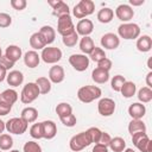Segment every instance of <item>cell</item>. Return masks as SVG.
Masks as SVG:
<instances>
[{
	"label": "cell",
	"instance_id": "cell-15",
	"mask_svg": "<svg viewBox=\"0 0 152 152\" xmlns=\"http://www.w3.org/2000/svg\"><path fill=\"white\" fill-rule=\"evenodd\" d=\"M49 5L52 7V10H53V12H52V13H53V15H56L57 18L70 14L69 6H68L64 1H62V0H57V1H49Z\"/></svg>",
	"mask_w": 152,
	"mask_h": 152
},
{
	"label": "cell",
	"instance_id": "cell-52",
	"mask_svg": "<svg viewBox=\"0 0 152 152\" xmlns=\"http://www.w3.org/2000/svg\"><path fill=\"white\" fill-rule=\"evenodd\" d=\"M146 84L148 88H152V71H150L146 75Z\"/></svg>",
	"mask_w": 152,
	"mask_h": 152
},
{
	"label": "cell",
	"instance_id": "cell-26",
	"mask_svg": "<svg viewBox=\"0 0 152 152\" xmlns=\"http://www.w3.org/2000/svg\"><path fill=\"white\" fill-rule=\"evenodd\" d=\"M21 55H23V51H21V49L18 46V45H8L7 48H6V51H5V56L7 57V58H10L12 62H17V61H19V58L21 57Z\"/></svg>",
	"mask_w": 152,
	"mask_h": 152
},
{
	"label": "cell",
	"instance_id": "cell-2",
	"mask_svg": "<svg viewBox=\"0 0 152 152\" xmlns=\"http://www.w3.org/2000/svg\"><path fill=\"white\" fill-rule=\"evenodd\" d=\"M118 37L124 39H137L140 36V27L138 24L134 23H124L118 27Z\"/></svg>",
	"mask_w": 152,
	"mask_h": 152
},
{
	"label": "cell",
	"instance_id": "cell-1",
	"mask_svg": "<svg viewBox=\"0 0 152 152\" xmlns=\"http://www.w3.org/2000/svg\"><path fill=\"white\" fill-rule=\"evenodd\" d=\"M102 91L96 86H84L81 87L77 91V97L83 103H90L96 99H100Z\"/></svg>",
	"mask_w": 152,
	"mask_h": 152
},
{
	"label": "cell",
	"instance_id": "cell-30",
	"mask_svg": "<svg viewBox=\"0 0 152 152\" xmlns=\"http://www.w3.org/2000/svg\"><path fill=\"white\" fill-rule=\"evenodd\" d=\"M120 91H121V94H122L124 97L129 99V97H132V96L135 94V91H137V86H135L134 82L126 81V82L124 83V86L121 87V90H120Z\"/></svg>",
	"mask_w": 152,
	"mask_h": 152
},
{
	"label": "cell",
	"instance_id": "cell-47",
	"mask_svg": "<svg viewBox=\"0 0 152 152\" xmlns=\"http://www.w3.org/2000/svg\"><path fill=\"white\" fill-rule=\"evenodd\" d=\"M0 65L4 66L6 70H10V69H12V68L14 66V62H12L10 58H7V57L4 55V56L0 57Z\"/></svg>",
	"mask_w": 152,
	"mask_h": 152
},
{
	"label": "cell",
	"instance_id": "cell-18",
	"mask_svg": "<svg viewBox=\"0 0 152 152\" xmlns=\"http://www.w3.org/2000/svg\"><path fill=\"white\" fill-rule=\"evenodd\" d=\"M145 113H146V107L140 102H134L128 107V114L132 119H141L144 118Z\"/></svg>",
	"mask_w": 152,
	"mask_h": 152
},
{
	"label": "cell",
	"instance_id": "cell-54",
	"mask_svg": "<svg viewBox=\"0 0 152 152\" xmlns=\"http://www.w3.org/2000/svg\"><path fill=\"white\" fill-rule=\"evenodd\" d=\"M5 129H6V124L2 120H0V134H2Z\"/></svg>",
	"mask_w": 152,
	"mask_h": 152
},
{
	"label": "cell",
	"instance_id": "cell-36",
	"mask_svg": "<svg viewBox=\"0 0 152 152\" xmlns=\"http://www.w3.org/2000/svg\"><path fill=\"white\" fill-rule=\"evenodd\" d=\"M13 146V139L10 134H0V150L1 151H8Z\"/></svg>",
	"mask_w": 152,
	"mask_h": 152
},
{
	"label": "cell",
	"instance_id": "cell-44",
	"mask_svg": "<svg viewBox=\"0 0 152 152\" xmlns=\"http://www.w3.org/2000/svg\"><path fill=\"white\" fill-rule=\"evenodd\" d=\"M12 24V18L7 13H0V27L5 28Z\"/></svg>",
	"mask_w": 152,
	"mask_h": 152
},
{
	"label": "cell",
	"instance_id": "cell-29",
	"mask_svg": "<svg viewBox=\"0 0 152 152\" xmlns=\"http://www.w3.org/2000/svg\"><path fill=\"white\" fill-rule=\"evenodd\" d=\"M95 44L94 40L88 36V37H82L80 40V50L83 52V55H90V52L94 50Z\"/></svg>",
	"mask_w": 152,
	"mask_h": 152
},
{
	"label": "cell",
	"instance_id": "cell-19",
	"mask_svg": "<svg viewBox=\"0 0 152 152\" xmlns=\"http://www.w3.org/2000/svg\"><path fill=\"white\" fill-rule=\"evenodd\" d=\"M39 62H40V56L34 50H30L24 55V63L26 66H28L31 69L38 66Z\"/></svg>",
	"mask_w": 152,
	"mask_h": 152
},
{
	"label": "cell",
	"instance_id": "cell-7",
	"mask_svg": "<svg viewBox=\"0 0 152 152\" xmlns=\"http://www.w3.org/2000/svg\"><path fill=\"white\" fill-rule=\"evenodd\" d=\"M40 58L48 64H55L61 61L62 51H61V49H58L56 46H45L42 50Z\"/></svg>",
	"mask_w": 152,
	"mask_h": 152
},
{
	"label": "cell",
	"instance_id": "cell-31",
	"mask_svg": "<svg viewBox=\"0 0 152 152\" xmlns=\"http://www.w3.org/2000/svg\"><path fill=\"white\" fill-rule=\"evenodd\" d=\"M108 147H110V150L114 152H122L126 148V141L121 137H115V138H112Z\"/></svg>",
	"mask_w": 152,
	"mask_h": 152
},
{
	"label": "cell",
	"instance_id": "cell-60",
	"mask_svg": "<svg viewBox=\"0 0 152 152\" xmlns=\"http://www.w3.org/2000/svg\"><path fill=\"white\" fill-rule=\"evenodd\" d=\"M0 152H2V151H1V150H0Z\"/></svg>",
	"mask_w": 152,
	"mask_h": 152
},
{
	"label": "cell",
	"instance_id": "cell-20",
	"mask_svg": "<svg viewBox=\"0 0 152 152\" xmlns=\"http://www.w3.org/2000/svg\"><path fill=\"white\" fill-rule=\"evenodd\" d=\"M6 81H7V83H8L10 86H12V87H18V86H20V84L24 82V75H23V72L19 71V70H12V71H10V72L7 74Z\"/></svg>",
	"mask_w": 152,
	"mask_h": 152
},
{
	"label": "cell",
	"instance_id": "cell-3",
	"mask_svg": "<svg viewBox=\"0 0 152 152\" xmlns=\"http://www.w3.org/2000/svg\"><path fill=\"white\" fill-rule=\"evenodd\" d=\"M95 4L91 0H81L72 8V14L77 19H84L86 17L94 13Z\"/></svg>",
	"mask_w": 152,
	"mask_h": 152
},
{
	"label": "cell",
	"instance_id": "cell-45",
	"mask_svg": "<svg viewBox=\"0 0 152 152\" xmlns=\"http://www.w3.org/2000/svg\"><path fill=\"white\" fill-rule=\"evenodd\" d=\"M112 61L109 59V58H107V57H104V58H102L100 62H97V68H100V69H103V70H106V71H109L110 69H112Z\"/></svg>",
	"mask_w": 152,
	"mask_h": 152
},
{
	"label": "cell",
	"instance_id": "cell-24",
	"mask_svg": "<svg viewBox=\"0 0 152 152\" xmlns=\"http://www.w3.org/2000/svg\"><path fill=\"white\" fill-rule=\"evenodd\" d=\"M20 118L26 121L27 124H31V122H34L38 118V110L34 108V107H26L21 110V115Z\"/></svg>",
	"mask_w": 152,
	"mask_h": 152
},
{
	"label": "cell",
	"instance_id": "cell-13",
	"mask_svg": "<svg viewBox=\"0 0 152 152\" xmlns=\"http://www.w3.org/2000/svg\"><path fill=\"white\" fill-rule=\"evenodd\" d=\"M101 45L107 50H114L120 45V38L115 33H104L101 37Z\"/></svg>",
	"mask_w": 152,
	"mask_h": 152
},
{
	"label": "cell",
	"instance_id": "cell-48",
	"mask_svg": "<svg viewBox=\"0 0 152 152\" xmlns=\"http://www.w3.org/2000/svg\"><path fill=\"white\" fill-rule=\"evenodd\" d=\"M11 109H12V104H10V103H7V102L0 100V115H1V116L7 115V114L11 112Z\"/></svg>",
	"mask_w": 152,
	"mask_h": 152
},
{
	"label": "cell",
	"instance_id": "cell-38",
	"mask_svg": "<svg viewBox=\"0 0 152 152\" xmlns=\"http://www.w3.org/2000/svg\"><path fill=\"white\" fill-rule=\"evenodd\" d=\"M62 40H63V44H64L65 46L72 48V46H75V45L77 44V42H78V34H77L76 31H75V32H72V33H70V34L63 37Z\"/></svg>",
	"mask_w": 152,
	"mask_h": 152
},
{
	"label": "cell",
	"instance_id": "cell-4",
	"mask_svg": "<svg viewBox=\"0 0 152 152\" xmlns=\"http://www.w3.org/2000/svg\"><path fill=\"white\" fill-rule=\"evenodd\" d=\"M40 95L39 89L34 82H28L23 87L21 94H20V101L25 104L32 103L38 96Z\"/></svg>",
	"mask_w": 152,
	"mask_h": 152
},
{
	"label": "cell",
	"instance_id": "cell-8",
	"mask_svg": "<svg viewBox=\"0 0 152 152\" xmlns=\"http://www.w3.org/2000/svg\"><path fill=\"white\" fill-rule=\"evenodd\" d=\"M6 124V131L11 134H23L26 132L28 124L24 121L21 118H12Z\"/></svg>",
	"mask_w": 152,
	"mask_h": 152
},
{
	"label": "cell",
	"instance_id": "cell-6",
	"mask_svg": "<svg viewBox=\"0 0 152 152\" xmlns=\"http://www.w3.org/2000/svg\"><path fill=\"white\" fill-rule=\"evenodd\" d=\"M133 145L140 152H151L152 151V141L146 134V132H139L132 135Z\"/></svg>",
	"mask_w": 152,
	"mask_h": 152
},
{
	"label": "cell",
	"instance_id": "cell-34",
	"mask_svg": "<svg viewBox=\"0 0 152 152\" xmlns=\"http://www.w3.org/2000/svg\"><path fill=\"white\" fill-rule=\"evenodd\" d=\"M138 100L140 103H147L152 100V89L148 87H142L138 91Z\"/></svg>",
	"mask_w": 152,
	"mask_h": 152
},
{
	"label": "cell",
	"instance_id": "cell-21",
	"mask_svg": "<svg viewBox=\"0 0 152 152\" xmlns=\"http://www.w3.org/2000/svg\"><path fill=\"white\" fill-rule=\"evenodd\" d=\"M38 32L42 34V37H43V39L45 40L46 45L53 43L55 37H56V31H55V28H53L52 26H50V25H44V26L40 27V30H39Z\"/></svg>",
	"mask_w": 152,
	"mask_h": 152
},
{
	"label": "cell",
	"instance_id": "cell-23",
	"mask_svg": "<svg viewBox=\"0 0 152 152\" xmlns=\"http://www.w3.org/2000/svg\"><path fill=\"white\" fill-rule=\"evenodd\" d=\"M91 78L95 83H99V84L106 83L109 80V71H106L100 68H95L91 72Z\"/></svg>",
	"mask_w": 152,
	"mask_h": 152
},
{
	"label": "cell",
	"instance_id": "cell-50",
	"mask_svg": "<svg viewBox=\"0 0 152 152\" xmlns=\"http://www.w3.org/2000/svg\"><path fill=\"white\" fill-rule=\"evenodd\" d=\"M91 152H108V147L107 146H103L101 144H95V146L93 147V151Z\"/></svg>",
	"mask_w": 152,
	"mask_h": 152
},
{
	"label": "cell",
	"instance_id": "cell-57",
	"mask_svg": "<svg viewBox=\"0 0 152 152\" xmlns=\"http://www.w3.org/2000/svg\"><path fill=\"white\" fill-rule=\"evenodd\" d=\"M10 152H19V151H18V150H11Z\"/></svg>",
	"mask_w": 152,
	"mask_h": 152
},
{
	"label": "cell",
	"instance_id": "cell-27",
	"mask_svg": "<svg viewBox=\"0 0 152 152\" xmlns=\"http://www.w3.org/2000/svg\"><path fill=\"white\" fill-rule=\"evenodd\" d=\"M114 18V12L109 7H103L97 12V20L102 24H108L113 20Z\"/></svg>",
	"mask_w": 152,
	"mask_h": 152
},
{
	"label": "cell",
	"instance_id": "cell-28",
	"mask_svg": "<svg viewBox=\"0 0 152 152\" xmlns=\"http://www.w3.org/2000/svg\"><path fill=\"white\" fill-rule=\"evenodd\" d=\"M128 132L131 135L139 132H146V125L141 119H132V121L128 124Z\"/></svg>",
	"mask_w": 152,
	"mask_h": 152
},
{
	"label": "cell",
	"instance_id": "cell-37",
	"mask_svg": "<svg viewBox=\"0 0 152 152\" xmlns=\"http://www.w3.org/2000/svg\"><path fill=\"white\" fill-rule=\"evenodd\" d=\"M126 82L125 77L122 75H115L112 81H110V87L114 91H120L121 90V87L124 86V83Z\"/></svg>",
	"mask_w": 152,
	"mask_h": 152
},
{
	"label": "cell",
	"instance_id": "cell-17",
	"mask_svg": "<svg viewBox=\"0 0 152 152\" xmlns=\"http://www.w3.org/2000/svg\"><path fill=\"white\" fill-rule=\"evenodd\" d=\"M64 76H65V72H64L63 66H61V65H53L49 70V80L52 83L57 84V83L63 82Z\"/></svg>",
	"mask_w": 152,
	"mask_h": 152
},
{
	"label": "cell",
	"instance_id": "cell-41",
	"mask_svg": "<svg viewBox=\"0 0 152 152\" xmlns=\"http://www.w3.org/2000/svg\"><path fill=\"white\" fill-rule=\"evenodd\" d=\"M87 132H88V134H89V137L91 139V142L97 144L99 140H100V137L102 134V131L100 128H97V127H90V128L87 129Z\"/></svg>",
	"mask_w": 152,
	"mask_h": 152
},
{
	"label": "cell",
	"instance_id": "cell-32",
	"mask_svg": "<svg viewBox=\"0 0 152 152\" xmlns=\"http://www.w3.org/2000/svg\"><path fill=\"white\" fill-rule=\"evenodd\" d=\"M34 83L37 84L40 94L45 95V94L50 93V90H51V82H50V80L48 77H39V78H37V81Z\"/></svg>",
	"mask_w": 152,
	"mask_h": 152
},
{
	"label": "cell",
	"instance_id": "cell-35",
	"mask_svg": "<svg viewBox=\"0 0 152 152\" xmlns=\"http://www.w3.org/2000/svg\"><path fill=\"white\" fill-rule=\"evenodd\" d=\"M56 113L59 118H64L69 114H72V107L68 102H61L56 107Z\"/></svg>",
	"mask_w": 152,
	"mask_h": 152
},
{
	"label": "cell",
	"instance_id": "cell-40",
	"mask_svg": "<svg viewBox=\"0 0 152 152\" xmlns=\"http://www.w3.org/2000/svg\"><path fill=\"white\" fill-rule=\"evenodd\" d=\"M30 135L33 139H42L43 138V132H42V122L33 124L30 128Z\"/></svg>",
	"mask_w": 152,
	"mask_h": 152
},
{
	"label": "cell",
	"instance_id": "cell-39",
	"mask_svg": "<svg viewBox=\"0 0 152 152\" xmlns=\"http://www.w3.org/2000/svg\"><path fill=\"white\" fill-rule=\"evenodd\" d=\"M89 59H91L93 62H100L102 58H104L106 57V52H104V50L102 49V48H97V46H95L94 48V50L90 52V55H89Z\"/></svg>",
	"mask_w": 152,
	"mask_h": 152
},
{
	"label": "cell",
	"instance_id": "cell-25",
	"mask_svg": "<svg viewBox=\"0 0 152 152\" xmlns=\"http://www.w3.org/2000/svg\"><path fill=\"white\" fill-rule=\"evenodd\" d=\"M30 46L33 50H43L46 46V43H45V40L43 39V37L39 32H34L30 37Z\"/></svg>",
	"mask_w": 152,
	"mask_h": 152
},
{
	"label": "cell",
	"instance_id": "cell-58",
	"mask_svg": "<svg viewBox=\"0 0 152 152\" xmlns=\"http://www.w3.org/2000/svg\"><path fill=\"white\" fill-rule=\"evenodd\" d=\"M2 56V50H1V48H0V57Z\"/></svg>",
	"mask_w": 152,
	"mask_h": 152
},
{
	"label": "cell",
	"instance_id": "cell-11",
	"mask_svg": "<svg viewBox=\"0 0 152 152\" xmlns=\"http://www.w3.org/2000/svg\"><path fill=\"white\" fill-rule=\"evenodd\" d=\"M97 110L102 116H110L115 112V102L109 97H103L97 103Z\"/></svg>",
	"mask_w": 152,
	"mask_h": 152
},
{
	"label": "cell",
	"instance_id": "cell-22",
	"mask_svg": "<svg viewBox=\"0 0 152 152\" xmlns=\"http://www.w3.org/2000/svg\"><path fill=\"white\" fill-rule=\"evenodd\" d=\"M152 48V38L147 34H144L137 39V49L140 52H148Z\"/></svg>",
	"mask_w": 152,
	"mask_h": 152
},
{
	"label": "cell",
	"instance_id": "cell-5",
	"mask_svg": "<svg viewBox=\"0 0 152 152\" xmlns=\"http://www.w3.org/2000/svg\"><path fill=\"white\" fill-rule=\"evenodd\" d=\"M91 144V139L88 134V132H80L77 133L76 135H74L70 141H69V146L72 151L75 152H78V151H82L83 148H86L87 146H89Z\"/></svg>",
	"mask_w": 152,
	"mask_h": 152
},
{
	"label": "cell",
	"instance_id": "cell-53",
	"mask_svg": "<svg viewBox=\"0 0 152 152\" xmlns=\"http://www.w3.org/2000/svg\"><path fill=\"white\" fill-rule=\"evenodd\" d=\"M145 1L144 0H139V1H137V0H129V4L132 5V6H140V5H142Z\"/></svg>",
	"mask_w": 152,
	"mask_h": 152
},
{
	"label": "cell",
	"instance_id": "cell-49",
	"mask_svg": "<svg viewBox=\"0 0 152 152\" xmlns=\"http://www.w3.org/2000/svg\"><path fill=\"white\" fill-rule=\"evenodd\" d=\"M110 140H112V137L107 133V132H102V134H101V137H100V140H99V142L97 144H101V145H103V146H109V142H110Z\"/></svg>",
	"mask_w": 152,
	"mask_h": 152
},
{
	"label": "cell",
	"instance_id": "cell-55",
	"mask_svg": "<svg viewBox=\"0 0 152 152\" xmlns=\"http://www.w3.org/2000/svg\"><path fill=\"white\" fill-rule=\"evenodd\" d=\"M124 152H135V151H134L133 148H125Z\"/></svg>",
	"mask_w": 152,
	"mask_h": 152
},
{
	"label": "cell",
	"instance_id": "cell-16",
	"mask_svg": "<svg viewBox=\"0 0 152 152\" xmlns=\"http://www.w3.org/2000/svg\"><path fill=\"white\" fill-rule=\"evenodd\" d=\"M42 132L44 139H53L57 134V126L52 120H45L42 122Z\"/></svg>",
	"mask_w": 152,
	"mask_h": 152
},
{
	"label": "cell",
	"instance_id": "cell-43",
	"mask_svg": "<svg viewBox=\"0 0 152 152\" xmlns=\"http://www.w3.org/2000/svg\"><path fill=\"white\" fill-rule=\"evenodd\" d=\"M59 120H61V122L64 125V126H66V127H74L75 125H76V116L74 115V114H69V115H66V116H64V118H59Z\"/></svg>",
	"mask_w": 152,
	"mask_h": 152
},
{
	"label": "cell",
	"instance_id": "cell-59",
	"mask_svg": "<svg viewBox=\"0 0 152 152\" xmlns=\"http://www.w3.org/2000/svg\"><path fill=\"white\" fill-rule=\"evenodd\" d=\"M0 96H1V93H0Z\"/></svg>",
	"mask_w": 152,
	"mask_h": 152
},
{
	"label": "cell",
	"instance_id": "cell-42",
	"mask_svg": "<svg viewBox=\"0 0 152 152\" xmlns=\"http://www.w3.org/2000/svg\"><path fill=\"white\" fill-rule=\"evenodd\" d=\"M24 152H42V147L36 141H27L23 147Z\"/></svg>",
	"mask_w": 152,
	"mask_h": 152
},
{
	"label": "cell",
	"instance_id": "cell-10",
	"mask_svg": "<svg viewBox=\"0 0 152 152\" xmlns=\"http://www.w3.org/2000/svg\"><path fill=\"white\" fill-rule=\"evenodd\" d=\"M89 57H87L83 53H74L69 57V63L70 65L76 70V71H84L89 66Z\"/></svg>",
	"mask_w": 152,
	"mask_h": 152
},
{
	"label": "cell",
	"instance_id": "cell-46",
	"mask_svg": "<svg viewBox=\"0 0 152 152\" xmlns=\"http://www.w3.org/2000/svg\"><path fill=\"white\" fill-rule=\"evenodd\" d=\"M26 5H27L26 0H11V6H12L14 10H17V11H23V10H25Z\"/></svg>",
	"mask_w": 152,
	"mask_h": 152
},
{
	"label": "cell",
	"instance_id": "cell-56",
	"mask_svg": "<svg viewBox=\"0 0 152 152\" xmlns=\"http://www.w3.org/2000/svg\"><path fill=\"white\" fill-rule=\"evenodd\" d=\"M147 66L150 68V69H152V66H151V58L148 59V62H147Z\"/></svg>",
	"mask_w": 152,
	"mask_h": 152
},
{
	"label": "cell",
	"instance_id": "cell-33",
	"mask_svg": "<svg viewBox=\"0 0 152 152\" xmlns=\"http://www.w3.org/2000/svg\"><path fill=\"white\" fill-rule=\"evenodd\" d=\"M0 100L10 103V104H13L17 102L18 100V93L14 90V89H6L1 93V96H0Z\"/></svg>",
	"mask_w": 152,
	"mask_h": 152
},
{
	"label": "cell",
	"instance_id": "cell-14",
	"mask_svg": "<svg viewBox=\"0 0 152 152\" xmlns=\"http://www.w3.org/2000/svg\"><path fill=\"white\" fill-rule=\"evenodd\" d=\"M75 28H76L75 31H76V33L78 36L88 37L94 31V24H93V21L90 19H81L77 23V25H76Z\"/></svg>",
	"mask_w": 152,
	"mask_h": 152
},
{
	"label": "cell",
	"instance_id": "cell-51",
	"mask_svg": "<svg viewBox=\"0 0 152 152\" xmlns=\"http://www.w3.org/2000/svg\"><path fill=\"white\" fill-rule=\"evenodd\" d=\"M6 76H7V70L0 65V82H2L6 78Z\"/></svg>",
	"mask_w": 152,
	"mask_h": 152
},
{
	"label": "cell",
	"instance_id": "cell-9",
	"mask_svg": "<svg viewBox=\"0 0 152 152\" xmlns=\"http://www.w3.org/2000/svg\"><path fill=\"white\" fill-rule=\"evenodd\" d=\"M57 32L62 37H65V36L75 32V25L72 23V19H71L70 14L58 18V20H57Z\"/></svg>",
	"mask_w": 152,
	"mask_h": 152
},
{
	"label": "cell",
	"instance_id": "cell-12",
	"mask_svg": "<svg viewBox=\"0 0 152 152\" xmlns=\"http://www.w3.org/2000/svg\"><path fill=\"white\" fill-rule=\"evenodd\" d=\"M115 15L119 20L124 21V23H128L131 19H133L134 17V11L133 8L129 6V5H126V4H122V5H119L115 10Z\"/></svg>",
	"mask_w": 152,
	"mask_h": 152
}]
</instances>
